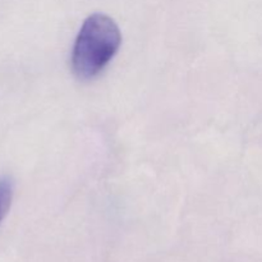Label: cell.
Instances as JSON below:
<instances>
[{"mask_svg": "<svg viewBox=\"0 0 262 262\" xmlns=\"http://www.w3.org/2000/svg\"><path fill=\"white\" fill-rule=\"evenodd\" d=\"M122 33L113 18L102 13L91 14L82 25L72 53V71L79 79L96 77L114 58Z\"/></svg>", "mask_w": 262, "mask_h": 262, "instance_id": "obj_1", "label": "cell"}, {"mask_svg": "<svg viewBox=\"0 0 262 262\" xmlns=\"http://www.w3.org/2000/svg\"><path fill=\"white\" fill-rule=\"evenodd\" d=\"M13 200V183L9 178L0 179V223L7 216Z\"/></svg>", "mask_w": 262, "mask_h": 262, "instance_id": "obj_2", "label": "cell"}]
</instances>
